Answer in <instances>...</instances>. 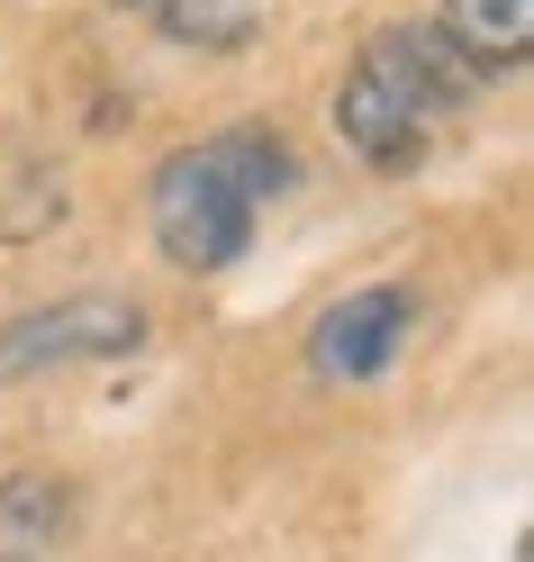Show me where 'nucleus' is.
I'll return each instance as SVG.
<instances>
[{
	"instance_id": "obj_1",
	"label": "nucleus",
	"mask_w": 534,
	"mask_h": 562,
	"mask_svg": "<svg viewBox=\"0 0 534 562\" xmlns=\"http://www.w3.org/2000/svg\"><path fill=\"white\" fill-rule=\"evenodd\" d=\"M291 191V146L272 127H218L200 146H172L146 182V218L172 272H227L254 245L263 200Z\"/></svg>"
},
{
	"instance_id": "obj_2",
	"label": "nucleus",
	"mask_w": 534,
	"mask_h": 562,
	"mask_svg": "<svg viewBox=\"0 0 534 562\" xmlns=\"http://www.w3.org/2000/svg\"><path fill=\"white\" fill-rule=\"evenodd\" d=\"M489 82L462 64L435 27H380V37L353 55V74L336 82V136L372 172H408L435 155L444 119H462Z\"/></svg>"
},
{
	"instance_id": "obj_3",
	"label": "nucleus",
	"mask_w": 534,
	"mask_h": 562,
	"mask_svg": "<svg viewBox=\"0 0 534 562\" xmlns=\"http://www.w3.org/2000/svg\"><path fill=\"white\" fill-rule=\"evenodd\" d=\"M146 345V308L118 300V291H73V300H46V308H19L0 327V381H37L64 363H110Z\"/></svg>"
},
{
	"instance_id": "obj_4",
	"label": "nucleus",
	"mask_w": 534,
	"mask_h": 562,
	"mask_svg": "<svg viewBox=\"0 0 534 562\" xmlns=\"http://www.w3.org/2000/svg\"><path fill=\"white\" fill-rule=\"evenodd\" d=\"M408 327H417V308L399 281H372V291H344L327 318L308 327V363L327 372V381H380L389 363L408 355Z\"/></svg>"
},
{
	"instance_id": "obj_5",
	"label": "nucleus",
	"mask_w": 534,
	"mask_h": 562,
	"mask_svg": "<svg viewBox=\"0 0 534 562\" xmlns=\"http://www.w3.org/2000/svg\"><path fill=\"white\" fill-rule=\"evenodd\" d=\"M435 37L471 64V74H516L534 55V0H444L435 10Z\"/></svg>"
},
{
	"instance_id": "obj_6",
	"label": "nucleus",
	"mask_w": 534,
	"mask_h": 562,
	"mask_svg": "<svg viewBox=\"0 0 534 562\" xmlns=\"http://www.w3.org/2000/svg\"><path fill=\"white\" fill-rule=\"evenodd\" d=\"M118 10H136L163 46H191V55H236L263 27V0H118Z\"/></svg>"
},
{
	"instance_id": "obj_7",
	"label": "nucleus",
	"mask_w": 534,
	"mask_h": 562,
	"mask_svg": "<svg viewBox=\"0 0 534 562\" xmlns=\"http://www.w3.org/2000/svg\"><path fill=\"white\" fill-rule=\"evenodd\" d=\"M64 536V490L46 472H19L10 490H0V562H27V553H46Z\"/></svg>"
}]
</instances>
